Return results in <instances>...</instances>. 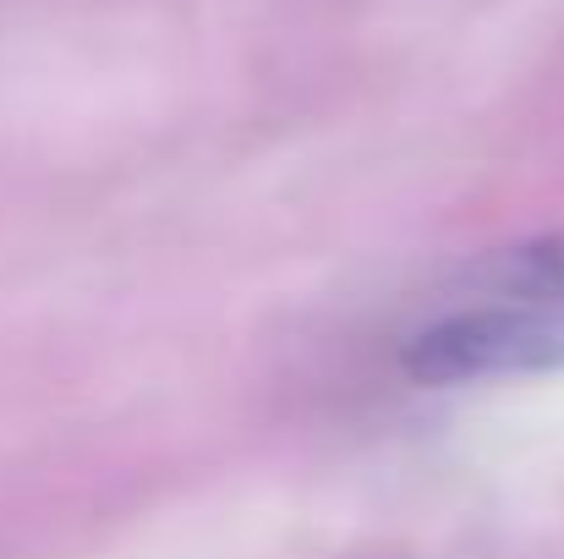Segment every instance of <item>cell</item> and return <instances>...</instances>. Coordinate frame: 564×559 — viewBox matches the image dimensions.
Returning a JSON list of instances; mask_svg holds the SVG:
<instances>
[{"mask_svg": "<svg viewBox=\"0 0 564 559\" xmlns=\"http://www.w3.org/2000/svg\"><path fill=\"white\" fill-rule=\"evenodd\" d=\"M564 368V302H494L460 308L405 335L400 373L422 389L532 378Z\"/></svg>", "mask_w": 564, "mask_h": 559, "instance_id": "cell-1", "label": "cell"}, {"mask_svg": "<svg viewBox=\"0 0 564 559\" xmlns=\"http://www.w3.org/2000/svg\"><path fill=\"white\" fill-rule=\"evenodd\" d=\"M466 286L505 297V302H564V230H543L510 247H494L482 264L466 269Z\"/></svg>", "mask_w": 564, "mask_h": 559, "instance_id": "cell-2", "label": "cell"}]
</instances>
